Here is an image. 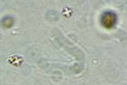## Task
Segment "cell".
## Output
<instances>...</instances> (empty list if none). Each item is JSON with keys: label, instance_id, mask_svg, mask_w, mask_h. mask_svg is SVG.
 <instances>
[{"label": "cell", "instance_id": "cell-1", "mask_svg": "<svg viewBox=\"0 0 127 85\" xmlns=\"http://www.w3.org/2000/svg\"><path fill=\"white\" fill-rule=\"evenodd\" d=\"M117 17L115 13L111 12H106L103 13L101 18V23L104 28L111 29L116 24Z\"/></svg>", "mask_w": 127, "mask_h": 85}]
</instances>
